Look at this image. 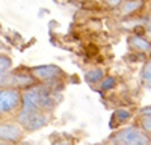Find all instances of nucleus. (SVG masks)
<instances>
[{"mask_svg": "<svg viewBox=\"0 0 151 145\" xmlns=\"http://www.w3.org/2000/svg\"><path fill=\"white\" fill-rule=\"evenodd\" d=\"M115 142L122 145H150V139L145 133L136 127H129L115 136Z\"/></svg>", "mask_w": 151, "mask_h": 145, "instance_id": "7ed1b4c3", "label": "nucleus"}, {"mask_svg": "<svg viewBox=\"0 0 151 145\" xmlns=\"http://www.w3.org/2000/svg\"><path fill=\"white\" fill-rule=\"evenodd\" d=\"M86 82H89V83H97L103 79V71L101 70H91V71H88L86 72V76H85Z\"/></svg>", "mask_w": 151, "mask_h": 145, "instance_id": "6e6552de", "label": "nucleus"}, {"mask_svg": "<svg viewBox=\"0 0 151 145\" xmlns=\"http://www.w3.org/2000/svg\"><path fill=\"white\" fill-rule=\"evenodd\" d=\"M20 101V94L15 89H2L0 91V112H9L15 109Z\"/></svg>", "mask_w": 151, "mask_h": 145, "instance_id": "20e7f679", "label": "nucleus"}, {"mask_svg": "<svg viewBox=\"0 0 151 145\" xmlns=\"http://www.w3.org/2000/svg\"><path fill=\"white\" fill-rule=\"evenodd\" d=\"M142 3L141 2H127V3H124V8H122V14H132V12H134L137 8H141Z\"/></svg>", "mask_w": 151, "mask_h": 145, "instance_id": "9d476101", "label": "nucleus"}, {"mask_svg": "<svg viewBox=\"0 0 151 145\" xmlns=\"http://www.w3.org/2000/svg\"><path fill=\"white\" fill-rule=\"evenodd\" d=\"M60 72H62L60 68L56 65H44L33 68V76L41 80H53L58 76H60Z\"/></svg>", "mask_w": 151, "mask_h": 145, "instance_id": "39448f33", "label": "nucleus"}, {"mask_svg": "<svg viewBox=\"0 0 151 145\" xmlns=\"http://www.w3.org/2000/svg\"><path fill=\"white\" fill-rule=\"evenodd\" d=\"M130 44L133 45V48H137V50H145V52L150 50V42L141 38V36H133L130 39Z\"/></svg>", "mask_w": 151, "mask_h": 145, "instance_id": "0eeeda50", "label": "nucleus"}, {"mask_svg": "<svg viewBox=\"0 0 151 145\" xmlns=\"http://www.w3.org/2000/svg\"><path fill=\"white\" fill-rule=\"evenodd\" d=\"M17 121L26 130H38L47 124V116L36 107L23 106L21 112L17 116Z\"/></svg>", "mask_w": 151, "mask_h": 145, "instance_id": "f257e3e1", "label": "nucleus"}, {"mask_svg": "<svg viewBox=\"0 0 151 145\" xmlns=\"http://www.w3.org/2000/svg\"><path fill=\"white\" fill-rule=\"evenodd\" d=\"M12 65V60L9 56H5V55H0V74L6 72Z\"/></svg>", "mask_w": 151, "mask_h": 145, "instance_id": "1a4fd4ad", "label": "nucleus"}, {"mask_svg": "<svg viewBox=\"0 0 151 145\" xmlns=\"http://www.w3.org/2000/svg\"><path fill=\"white\" fill-rule=\"evenodd\" d=\"M50 104V92L42 86H33L23 95V106L29 107H47Z\"/></svg>", "mask_w": 151, "mask_h": 145, "instance_id": "f03ea898", "label": "nucleus"}, {"mask_svg": "<svg viewBox=\"0 0 151 145\" xmlns=\"http://www.w3.org/2000/svg\"><path fill=\"white\" fill-rule=\"evenodd\" d=\"M142 80L144 82L147 80V86H148V83H150V64H147L145 68L142 70Z\"/></svg>", "mask_w": 151, "mask_h": 145, "instance_id": "ddd939ff", "label": "nucleus"}, {"mask_svg": "<svg viewBox=\"0 0 151 145\" xmlns=\"http://www.w3.org/2000/svg\"><path fill=\"white\" fill-rule=\"evenodd\" d=\"M113 85H115V79H113L112 76H110V77H106V79L101 82V89H103V91H107V89L113 88Z\"/></svg>", "mask_w": 151, "mask_h": 145, "instance_id": "f8f14e48", "label": "nucleus"}, {"mask_svg": "<svg viewBox=\"0 0 151 145\" xmlns=\"http://www.w3.org/2000/svg\"><path fill=\"white\" fill-rule=\"evenodd\" d=\"M21 138V130L14 124H0V139L17 142Z\"/></svg>", "mask_w": 151, "mask_h": 145, "instance_id": "423d86ee", "label": "nucleus"}, {"mask_svg": "<svg viewBox=\"0 0 151 145\" xmlns=\"http://www.w3.org/2000/svg\"><path fill=\"white\" fill-rule=\"evenodd\" d=\"M142 124H144V127H145L147 133H150V130H151V126H150V115H147V118H144V119H142Z\"/></svg>", "mask_w": 151, "mask_h": 145, "instance_id": "4468645a", "label": "nucleus"}, {"mask_svg": "<svg viewBox=\"0 0 151 145\" xmlns=\"http://www.w3.org/2000/svg\"><path fill=\"white\" fill-rule=\"evenodd\" d=\"M118 118V121H125V119H129L130 118V112H127V111H124V109H121V111H116L115 113H113V118L112 119H116Z\"/></svg>", "mask_w": 151, "mask_h": 145, "instance_id": "9b49d317", "label": "nucleus"}]
</instances>
